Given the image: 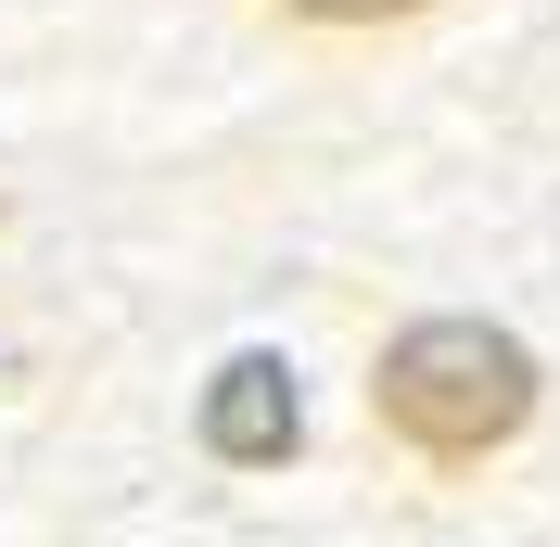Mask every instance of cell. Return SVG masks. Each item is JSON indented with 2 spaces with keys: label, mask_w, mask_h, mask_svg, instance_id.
Instances as JSON below:
<instances>
[{
  "label": "cell",
  "mask_w": 560,
  "mask_h": 547,
  "mask_svg": "<svg viewBox=\"0 0 560 547\" xmlns=\"http://www.w3.org/2000/svg\"><path fill=\"white\" fill-rule=\"evenodd\" d=\"M293 13H318V26H383V13H420V0H293Z\"/></svg>",
  "instance_id": "3"
},
{
  "label": "cell",
  "mask_w": 560,
  "mask_h": 547,
  "mask_svg": "<svg viewBox=\"0 0 560 547\" xmlns=\"http://www.w3.org/2000/svg\"><path fill=\"white\" fill-rule=\"evenodd\" d=\"M383 420L433 458V472H471V458H497V445L535 420V357L497 318H420V331L383 344Z\"/></svg>",
  "instance_id": "1"
},
{
  "label": "cell",
  "mask_w": 560,
  "mask_h": 547,
  "mask_svg": "<svg viewBox=\"0 0 560 547\" xmlns=\"http://www.w3.org/2000/svg\"><path fill=\"white\" fill-rule=\"evenodd\" d=\"M293 433H306V408H293V370H280V357H230V370L205 382V445L230 472H280Z\"/></svg>",
  "instance_id": "2"
}]
</instances>
